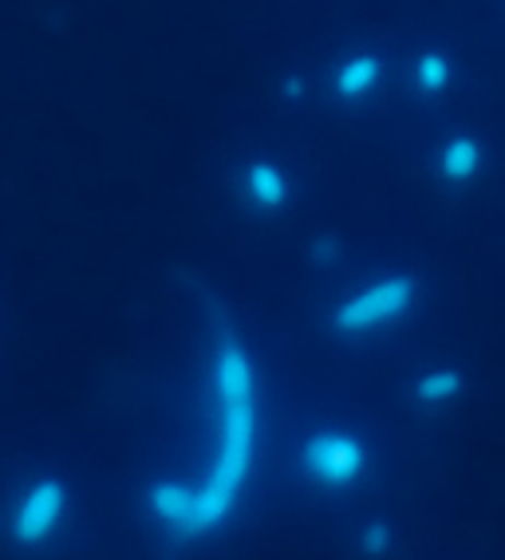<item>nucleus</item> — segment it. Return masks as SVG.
<instances>
[{
	"label": "nucleus",
	"instance_id": "obj_12",
	"mask_svg": "<svg viewBox=\"0 0 505 560\" xmlns=\"http://www.w3.org/2000/svg\"><path fill=\"white\" fill-rule=\"evenodd\" d=\"M284 95H289V100H301V95H304V83L301 80H284Z\"/></svg>",
	"mask_w": 505,
	"mask_h": 560
},
{
	"label": "nucleus",
	"instance_id": "obj_8",
	"mask_svg": "<svg viewBox=\"0 0 505 560\" xmlns=\"http://www.w3.org/2000/svg\"><path fill=\"white\" fill-rule=\"evenodd\" d=\"M462 390V371L455 368H431L414 380V399L423 407H446L450 399H458Z\"/></svg>",
	"mask_w": 505,
	"mask_h": 560
},
{
	"label": "nucleus",
	"instance_id": "obj_6",
	"mask_svg": "<svg viewBox=\"0 0 505 560\" xmlns=\"http://www.w3.org/2000/svg\"><path fill=\"white\" fill-rule=\"evenodd\" d=\"M379 80H384V60L372 56V51H360V56H348V60L336 63L332 91L340 100H364Z\"/></svg>",
	"mask_w": 505,
	"mask_h": 560
},
{
	"label": "nucleus",
	"instance_id": "obj_10",
	"mask_svg": "<svg viewBox=\"0 0 505 560\" xmlns=\"http://www.w3.org/2000/svg\"><path fill=\"white\" fill-rule=\"evenodd\" d=\"M391 525H384V521H372V525H364V533H360V549L364 552H387L391 549Z\"/></svg>",
	"mask_w": 505,
	"mask_h": 560
},
{
	"label": "nucleus",
	"instance_id": "obj_11",
	"mask_svg": "<svg viewBox=\"0 0 505 560\" xmlns=\"http://www.w3.org/2000/svg\"><path fill=\"white\" fill-rule=\"evenodd\" d=\"M308 253H313V260H316V265H332V260H336V253H340V245H336L332 237H316L313 245H308Z\"/></svg>",
	"mask_w": 505,
	"mask_h": 560
},
{
	"label": "nucleus",
	"instance_id": "obj_2",
	"mask_svg": "<svg viewBox=\"0 0 505 560\" xmlns=\"http://www.w3.org/2000/svg\"><path fill=\"white\" fill-rule=\"evenodd\" d=\"M414 292H419V284H414V277H403V272L372 280L332 312V328L340 336H367L375 328H387L411 308Z\"/></svg>",
	"mask_w": 505,
	"mask_h": 560
},
{
	"label": "nucleus",
	"instance_id": "obj_7",
	"mask_svg": "<svg viewBox=\"0 0 505 560\" xmlns=\"http://www.w3.org/2000/svg\"><path fill=\"white\" fill-rule=\"evenodd\" d=\"M482 171V142L474 135H455V139L443 142L438 151V174L446 182H470Z\"/></svg>",
	"mask_w": 505,
	"mask_h": 560
},
{
	"label": "nucleus",
	"instance_id": "obj_4",
	"mask_svg": "<svg viewBox=\"0 0 505 560\" xmlns=\"http://www.w3.org/2000/svg\"><path fill=\"white\" fill-rule=\"evenodd\" d=\"M63 513H68V486L56 474H44L32 486H24V493L16 498L9 513V537L24 549L44 545L51 533L60 529Z\"/></svg>",
	"mask_w": 505,
	"mask_h": 560
},
{
	"label": "nucleus",
	"instance_id": "obj_9",
	"mask_svg": "<svg viewBox=\"0 0 505 560\" xmlns=\"http://www.w3.org/2000/svg\"><path fill=\"white\" fill-rule=\"evenodd\" d=\"M450 75H455V68H450V56H446V51H423L411 68L414 88L423 91V95H438V91H446L450 88Z\"/></svg>",
	"mask_w": 505,
	"mask_h": 560
},
{
	"label": "nucleus",
	"instance_id": "obj_5",
	"mask_svg": "<svg viewBox=\"0 0 505 560\" xmlns=\"http://www.w3.org/2000/svg\"><path fill=\"white\" fill-rule=\"evenodd\" d=\"M242 194L257 210H281L284 201H289V194H293V182H289V174L277 162L257 159L242 171Z\"/></svg>",
	"mask_w": 505,
	"mask_h": 560
},
{
	"label": "nucleus",
	"instance_id": "obj_3",
	"mask_svg": "<svg viewBox=\"0 0 505 560\" xmlns=\"http://www.w3.org/2000/svg\"><path fill=\"white\" fill-rule=\"evenodd\" d=\"M301 470L308 481L324 486V490H344L355 486L367 470V446L360 434L352 431H316L304 439L301 446Z\"/></svg>",
	"mask_w": 505,
	"mask_h": 560
},
{
	"label": "nucleus",
	"instance_id": "obj_1",
	"mask_svg": "<svg viewBox=\"0 0 505 560\" xmlns=\"http://www.w3.org/2000/svg\"><path fill=\"white\" fill-rule=\"evenodd\" d=\"M210 387L218 407V442H213L210 470L198 486L186 481H154L146 493V510L174 537H205L225 525L249 481L257 462V431H261V402H257V368L242 340L222 336L213 343Z\"/></svg>",
	"mask_w": 505,
	"mask_h": 560
}]
</instances>
